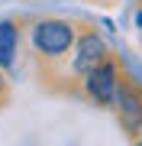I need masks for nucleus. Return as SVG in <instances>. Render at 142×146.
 <instances>
[{"instance_id":"f257e3e1","label":"nucleus","mask_w":142,"mask_h":146,"mask_svg":"<svg viewBox=\"0 0 142 146\" xmlns=\"http://www.w3.org/2000/svg\"><path fill=\"white\" fill-rule=\"evenodd\" d=\"M29 42L32 49H36L42 58H62L68 55L74 49V42H78V29H74V23L68 20H58V16H45V20H36L29 29Z\"/></svg>"},{"instance_id":"f03ea898","label":"nucleus","mask_w":142,"mask_h":146,"mask_svg":"<svg viewBox=\"0 0 142 146\" xmlns=\"http://www.w3.org/2000/svg\"><path fill=\"white\" fill-rule=\"evenodd\" d=\"M123 84V75H120V65H116L113 55H107L100 65H94L90 72L84 75V91L87 98L100 107H113L116 104V91Z\"/></svg>"},{"instance_id":"7ed1b4c3","label":"nucleus","mask_w":142,"mask_h":146,"mask_svg":"<svg viewBox=\"0 0 142 146\" xmlns=\"http://www.w3.org/2000/svg\"><path fill=\"white\" fill-rule=\"evenodd\" d=\"M110 55V49H107V42H103V36L100 33H94V29H84L78 36V42H74V55H71V72L74 75H84L90 72L94 65H100L103 58Z\"/></svg>"},{"instance_id":"20e7f679","label":"nucleus","mask_w":142,"mask_h":146,"mask_svg":"<svg viewBox=\"0 0 142 146\" xmlns=\"http://www.w3.org/2000/svg\"><path fill=\"white\" fill-rule=\"evenodd\" d=\"M113 107H116V114H120L123 127L129 130V136L142 133V94H139V88H132V84H120Z\"/></svg>"},{"instance_id":"39448f33","label":"nucleus","mask_w":142,"mask_h":146,"mask_svg":"<svg viewBox=\"0 0 142 146\" xmlns=\"http://www.w3.org/2000/svg\"><path fill=\"white\" fill-rule=\"evenodd\" d=\"M16 49H20V26L13 20H0V68L3 72L16 65Z\"/></svg>"},{"instance_id":"423d86ee","label":"nucleus","mask_w":142,"mask_h":146,"mask_svg":"<svg viewBox=\"0 0 142 146\" xmlns=\"http://www.w3.org/2000/svg\"><path fill=\"white\" fill-rule=\"evenodd\" d=\"M3 94H7V84H3V68H0V101H3Z\"/></svg>"},{"instance_id":"0eeeda50","label":"nucleus","mask_w":142,"mask_h":146,"mask_svg":"<svg viewBox=\"0 0 142 146\" xmlns=\"http://www.w3.org/2000/svg\"><path fill=\"white\" fill-rule=\"evenodd\" d=\"M136 29H139V33H142V10H139V13H136Z\"/></svg>"}]
</instances>
